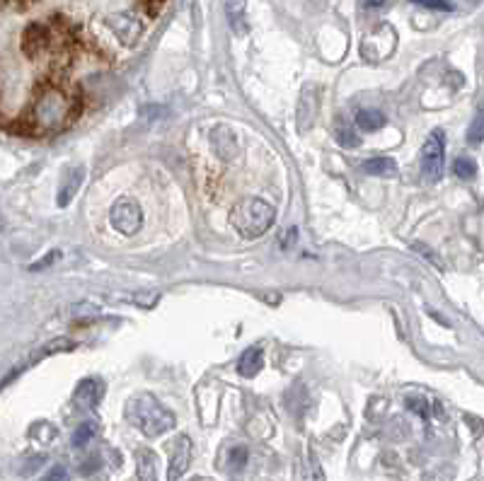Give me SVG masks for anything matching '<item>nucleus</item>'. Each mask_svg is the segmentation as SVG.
<instances>
[{"label": "nucleus", "mask_w": 484, "mask_h": 481, "mask_svg": "<svg viewBox=\"0 0 484 481\" xmlns=\"http://www.w3.org/2000/svg\"><path fill=\"white\" fill-rule=\"evenodd\" d=\"M412 3L424 5V8H431V10H446V13L453 10V3H450V0H412Z\"/></svg>", "instance_id": "b1692460"}, {"label": "nucleus", "mask_w": 484, "mask_h": 481, "mask_svg": "<svg viewBox=\"0 0 484 481\" xmlns=\"http://www.w3.org/2000/svg\"><path fill=\"white\" fill-rule=\"evenodd\" d=\"M356 126H359L363 134H376V131H380L385 126V116H383V112H378V109H361L356 114Z\"/></svg>", "instance_id": "f3484780"}, {"label": "nucleus", "mask_w": 484, "mask_h": 481, "mask_svg": "<svg viewBox=\"0 0 484 481\" xmlns=\"http://www.w3.org/2000/svg\"><path fill=\"white\" fill-rule=\"evenodd\" d=\"M73 348H76V341H71V339H56V341L46 343V346L41 348L39 358L41 356H51V353H61V351H73Z\"/></svg>", "instance_id": "4be33fe9"}, {"label": "nucleus", "mask_w": 484, "mask_h": 481, "mask_svg": "<svg viewBox=\"0 0 484 481\" xmlns=\"http://www.w3.org/2000/svg\"><path fill=\"white\" fill-rule=\"evenodd\" d=\"M247 459H250V452H247V447H235V450H230V467L242 469L247 464Z\"/></svg>", "instance_id": "5701e85b"}, {"label": "nucleus", "mask_w": 484, "mask_h": 481, "mask_svg": "<svg viewBox=\"0 0 484 481\" xmlns=\"http://www.w3.org/2000/svg\"><path fill=\"white\" fill-rule=\"evenodd\" d=\"M276 220V208L264 199H242L230 210V225L247 240L262 237Z\"/></svg>", "instance_id": "7ed1b4c3"}, {"label": "nucleus", "mask_w": 484, "mask_h": 481, "mask_svg": "<svg viewBox=\"0 0 484 481\" xmlns=\"http://www.w3.org/2000/svg\"><path fill=\"white\" fill-rule=\"evenodd\" d=\"M262 368H264V353H262L259 346L247 348L238 361V373L242 378H255L257 373H262Z\"/></svg>", "instance_id": "4468645a"}, {"label": "nucleus", "mask_w": 484, "mask_h": 481, "mask_svg": "<svg viewBox=\"0 0 484 481\" xmlns=\"http://www.w3.org/2000/svg\"><path fill=\"white\" fill-rule=\"evenodd\" d=\"M296 235H298L296 227H291L288 232H281V240H278V247H281V250H291L293 242H296Z\"/></svg>", "instance_id": "cd10ccee"}, {"label": "nucleus", "mask_w": 484, "mask_h": 481, "mask_svg": "<svg viewBox=\"0 0 484 481\" xmlns=\"http://www.w3.org/2000/svg\"><path fill=\"white\" fill-rule=\"evenodd\" d=\"M83 179H85V167L83 165H76V167H68L66 172H63V179H61V187H59V206L61 208H66L68 203H71V199L78 194V189H80Z\"/></svg>", "instance_id": "9b49d317"}, {"label": "nucleus", "mask_w": 484, "mask_h": 481, "mask_svg": "<svg viewBox=\"0 0 484 481\" xmlns=\"http://www.w3.org/2000/svg\"><path fill=\"white\" fill-rule=\"evenodd\" d=\"M453 172L460 179H472L477 174V165H475V160H470V157H457V160L453 162Z\"/></svg>", "instance_id": "412c9836"}, {"label": "nucleus", "mask_w": 484, "mask_h": 481, "mask_svg": "<svg viewBox=\"0 0 484 481\" xmlns=\"http://www.w3.org/2000/svg\"><path fill=\"white\" fill-rule=\"evenodd\" d=\"M104 394V382L99 378H85L80 385L76 387V394H73V401L76 406H80L83 411H90L99 404Z\"/></svg>", "instance_id": "9d476101"}, {"label": "nucleus", "mask_w": 484, "mask_h": 481, "mask_svg": "<svg viewBox=\"0 0 484 481\" xmlns=\"http://www.w3.org/2000/svg\"><path fill=\"white\" fill-rule=\"evenodd\" d=\"M225 15H228V24L235 36H245L250 31L245 0H225Z\"/></svg>", "instance_id": "f8f14e48"}, {"label": "nucleus", "mask_w": 484, "mask_h": 481, "mask_svg": "<svg viewBox=\"0 0 484 481\" xmlns=\"http://www.w3.org/2000/svg\"><path fill=\"white\" fill-rule=\"evenodd\" d=\"M446 136L443 131H431L422 148V174L426 182L436 184L443 179V167H446Z\"/></svg>", "instance_id": "20e7f679"}, {"label": "nucleus", "mask_w": 484, "mask_h": 481, "mask_svg": "<svg viewBox=\"0 0 484 481\" xmlns=\"http://www.w3.org/2000/svg\"><path fill=\"white\" fill-rule=\"evenodd\" d=\"M336 143H339L341 148H359V134L354 131V126H349V124H336Z\"/></svg>", "instance_id": "aec40b11"}, {"label": "nucleus", "mask_w": 484, "mask_h": 481, "mask_svg": "<svg viewBox=\"0 0 484 481\" xmlns=\"http://www.w3.org/2000/svg\"><path fill=\"white\" fill-rule=\"evenodd\" d=\"M407 406L414 411V414L424 416V419H426V416H429V406H426V401H424V399H417V396H409V399H407Z\"/></svg>", "instance_id": "393cba45"}, {"label": "nucleus", "mask_w": 484, "mask_h": 481, "mask_svg": "<svg viewBox=\"0 0 484 481\" xmlns=\"http://www.w3.org/2000/svg\"><path fill=\"white\" fill-rule=\"evenodd\" d=\"M412 247H414V250H417V252H422V254H424V259H429V261L434 264V266L443 268V264H441L439 259H436V254H434V252H431V250H429V247H426V245H422V242H414Z\"/></svg>", "instance_id": "bb28decb"}, {"label": "nucleus", "mask_w": 484, "mask_h": 481, "mask_svg": "<svg viewBox=\"0 0 484 481\" xmlns=\"http://www.w3.org/2000/svg\"><path fill=\"white\" fill-rule=\"evenodd\" d=\"M136 467H138V481H157V457L148 447H138Z\"/></svg>", "instance_id": "2eb2a0df"}, {"label": "nucleus", "mask_w": 484, "mask_h": 481, "mask_svg": "<svg viewBox=\"0 0 484 481\" xmlns=\"http://www.w3.org/2000/svg\"><path fill=\"white\" fill-rule=\"evenodd\" d=\"M361 170L371 177H394L397 174V162L392 157H371L361 165Z\"/></svg>", "instance_id": "dca6fc26"}, {"label": "nucleus", "mask_w": 484, "mask_h": 481, "mask_svg": "<svg viewBox=\"0 0 484 481\" xmlns=\"http://www.w3.org/2000/svg\"><path fill=\"white\" fill-rule=\"evenodd\" d=\"M94 433H97V424H94V421H85V424H80L76 431H73V438H71L73 447H85L87 443L94 438Z\"/></svg>", "instance_id": "6ab92c4d"}, {"label": "nucleus", "mask_w": 484, "mask_h": 481, "mask_svg": "<svg viewBox=\"0 0 484 481\" xmlns=\"http://www.w3.org/2000/svg\"><path fill=\"white\" fill-rule=\"evenodd\" d=\"M385 0H363V8H383Z\"/></svg>", "instance_id": "c756f323"}, {"label": "nucleus", "mask_w": 484, "mask_h": 481, "mask_svg": "<svg viewBox=\"0 0 484 481\" xmlns=\"http://www.w3.org/2000/svg\"><path fill=\"white\" fill-rule=\"evenodd\" d=\"M482 141H484V99L480 102V107H477L470 129H467V143L470 145H480Z\"/></svg>", "instance_id": "a211bd4d"}, {"label": "nucleus", "mask_w": 484, "mask_h": 481, "mask_svg": "<svg viewBox=\"0 0 484 481\" xmlns=\"http://www.w3.org/2000/svg\"><path fill=\"white\" fill-rule=\"evenodd\" d=\"M109 220H112L114 230H119L121 235L131 237L141 230V225H143V210H141V206L136 199L124 196L112 206Z\"/></svg>", "instance_id": "423d86ee"}, {"label": "nucleus", "mask_w": 484, "mask_h": 481, "mask_svg": "<svg viewBox=\"0 0 484 481\" xmlns=\"http://www.w3.org/2000/svg\"><path fill=\"white\" fill-rule=\"evenodd\" d=\"M189 462H192V440L187 436H180L175 440V445H172L167 481H180L184 477V472L189 469Z\"/></svg>", "instance_id": "1a4fd4ad"}, {"label": "nucleus", "mask_w": 484, "mask_h": 481, "mask_svg": "<svg viewBox=\"0 0 484 481\" xmlns=\"http://www.w3.org/2000/svg\"><path fill=\"white\" fill-rule=\"evenodd\" d=\"M394 29L390 24H378L376 29H371L361 39V56L371 63H378L383 58H387L394 49Z\"/></svg>", "instance_id": "39448f33"}, {"label": "nucleus", "mask_w": 484, "mask_h": 481, "mask_svg": "<svg viewBox=\"0 0 484 481\" xmlns=\"http://www.w3.org/2000/svg\"><path fill=\"white\" fill-rule=\"evenodd\" d=\"M54 49V29L51 24L31 22L22 31V54L27 58H39Z\"/></svg>", "instance_id": "0eeeda50"}, {"label": "nucleus", "mask_w": 484, "mask_h": 481, "mask_svg": "<svg viewBox=\"0 0 484 481\" xmlns=\"http://www.w3.org/2000/svg\"><path fill=\"white\" fill-rule=\"evenodd\" d=\"M61 257V252H49V254H46L44 259H41V261H36V264H31L29 266V271H41V268H46L49 266V264H54L56 259Z\"/></svg>", "instance_id": "a878e982"}, {"label": "nucleus", "mask_w": 484, "mask_h": 481, "mask_svg": "<svg viewBox=\"0 0 484 481\" xmlns=\"http://www.w3.org/2000/svg\"><path fill=\"white\" fill-rule=\"evenodd\" d=\"M126 419L131 421L138 431H143L148 438H157L175 428L177 419L167 406L160 404L157 396L150 392H138L126 401Z\"/></svg>", "instance_id": "f03ea898"}, {"label": "nucleus", "mask_w": 484, "mask_h": 481, "mask_svg": "<svg viewBox=\"0 0 484 481\" xmlns=\"http://www.w3.org/2000/svg\"><path fill=\"white\" fill-rule=\"evenodd\" d=\"M296 474H298V481H325V472H322V467H320V459L315 457V452L310 450V447L301 454V459H298Z\"/></svg>", "instance_id": "ddd939ff"}, {"label": "nucleus", "mask_w": 484, "mask_h": 481, "mask_svg": "<svg viewBox=\"0 0 484 481\" xmlns=\"http://www.w3.org/2000/svg\"><path fill=\"white\" fill-rule=\"evenodd\" d=\"M66 479V467H61V464H56L54 469H49V474H46L41 481H63Z\"/></svg>", "instance_id": "c85d7f7f"}, {"label": "nucleus", "mask_w": 484, "mask_h": 481, "mask_svg": "<svg viewBox=\"0 0 484 481\" xmlns=\"http://www.w3.org/2000/svg\"><path fill=\"white\" fill-rule=\"evenodd\" d=\"M83 114V97L68 92L59 82H39L31 94L29 107L10 129L20 136L59 134Z\"/></svg>", "instance_id": "f257e3e1"}, {"label": "nucleus", "mask_w": 484, "mask_h": 481, "mask_svg": "<svg viewBox=\"0 0 484 481\" xmlns=\"http://www.w3.org/2000/svg\"><path fill=\"white\" fill-rule=\"evenodd\" d=\"M109 27H112V31L117 34V39L121 41V44L131 46L136 44V41L141 39V34H143V24H141L138 17H134L131 13H117L109 17Z\"/></svg>", "instance_id": "6e6552de"}]
</instances>
